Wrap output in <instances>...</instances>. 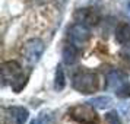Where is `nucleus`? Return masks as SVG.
<instances>
[{"mask_svg":"<svg viewBox=\"0 0 130 124\" xmlns=\"http://www.w3.org/2000/svg\"><path fill=\"white\" fill-rule=\"evenodd\" d=\"M66 86V80H64V72L61 69V66L57 67L56 70V79H54V89L56 91H63Z\"/></svg>","mask_w":130,"mask_h":124,"instance_id":"12","label":"nucleus"},{"mask_svg":"<svg viewBox=\"0 0 130 124\" xmlns=\"http://www.w3.org/2000/svg\"><path fill=\"white\" fill-rule=\"evenodd\" d=\"M44 48L45 47H44L42 40H40V38H32V40L25 42L24 50H22V56L25 57V60H26L28 64L34 66L35 63H38L40 57L42 56Z\"/></svg>","mask_w":130,"mask_h":124,"instance_id":"4","label":"nucleus"},{"mask_svg":"<svg viewBox=\"0 0 130 124\" xmlns=\"http://www.w3.org/2000/svg\"><path fill=\"white\" fill-rule=\"evenodd\" d=\"M117 96L118 98H130V82L123 85L120 89H117Z\"/></svg>","mask_w":130,"mask_h":124,"instance_id":"14","label":"nucleus"},{"mask_svg":"<svg viewBox=\"0 0 130 124\" xmlns=\"http://www.w3.org/2000/svg\"><path fill=\"white\" fill-rule=\"evenodd\" d=\"M91 38V31H89L88 25L77 22L69 29V40L70 44L76 45L77 48H82L83 45H86Z\"/></svg>","mask_w":130,"mask_h":124,"instance_id":"5","label":"nucleus"},{"mask_svg":"<svg viewBox=\"0 0 130 124\" xmlns=\"http://www.w3.org/2000/svg\"><path fill=\"white\" fill-rule=\"evenodd\" d=\"M105 121L107 124H121V120L118 117L117 111H110L105 114Z\"/></svg>","mask_w":130,"mask_h":124,"instance_id":"13","label":"nucleus"},{"mask_svg":"<svg viewBox=\"0 0 130 124\" xmlns=\"http://www.w3.org/2000/svg\"><path fill=\"white\" fill-rule=\"evenodd\" d=\"M120 111L124 114L126 118H130V104H123V105L120 107Z\"/></svg>","mask_w":130,"mask_h":124,"instance_id":"16","label":"nucleus"},{"mask_svg":"<svg viewBox=\"0 0 130 124\" xmlns=\"http://www.w3.org/2000/svg\"><path fill=\"white\" fill-rule=\"evenodd\" d=\"M126 9H127V15H129V18H130V2L127 3V7Z\"/></svg>","mask_w":130,"mask_h":124,"instance_id":"17","label":"nucleus"},{"mask_svg":"<svg viewBox=\"0 0 130 124\" xmlns=\"http://www.w3.org/2000/svg\"><path fill=\"white\" fill-rule=\"evenodd\" d=\"M29 112L24 107H5L0 112V124H25Z\"/></svg>","mask_w":130,"mask_h":124,"instance_id":"2","label":"nucleus"},{"mask_svg":"<svg viewBox=\"0 0 130 124\" xmlns=\"http://www.w3.org/2000/svg\"><path fill=\"white\" fill-rule=\"evenodd\" d=\"M124 73H121L120 70H111L107 75V88L108 89H117V86L123 85L124 80Z\"/></svg>","mask_w":130,"mask_h":124,"instance_id":"9","label":"nucleus"},{"mask_svg":"<svg viewBox=\"0 0 130 124\" xmlns=\"http://www.w3.org/2000/svg\"><path fill=\"white\" fill-rule=\"evenodd\" d=\"M69 114L79 124H96V121H98L96 112L94 111V107L89 105L88 102L82 104V105L73 107Z\"/></svg>","mask_w":130,"mask_h":124,"instance_id":"3","label":"nucleus"},{"mask_svg":"<svg viewBox=\"0 0 130 124\" xmlns=\"http://www.w3.org/2000/svg\"><path fill=\"white\" fill-rule=\"evenodd\" d=\"M72 86L83 95L94 94L100 88V77L96 73L89 70H79L73 75Z\"/></svg>","mask_w":130,"mask_h":124,"instance_id":"1","label":"nucleus"},{"mask_svg":"<svg viewBox=\"0 0 130 124\" xmlns=\"http://www.w3.org/2000/svg\"><path fill=\"white\" fill-rule=\"evenodd\" d=\"M76 21L88 26H92L100 22V13L95 9H80L76 12Z\"/></svg>","mask_w":130,"mask_h":124,"instance_id":"7","label":"nucleus"},{"mask_svg":"<svg viewBox=\"0 0 130 124\" xmlns=\"http://www.w3.org/2000/svg\"><path fill=\"white\" fill-rule=\"evenodd\" d=\"M22 67L18 61L15 60H9V61H5L2 63V77H3V83H10L12 85L16 79L22 76Z\"/></svg>","mask_w":130,"mask_h":124,"instance_id":"6","label":"nucleus"},{"mask_svg":"<svg viewBox=\"0 0 130 124\" xmlns=\"http://www.w3.org/2000/svg\"><path fill=\"white\" fill-rule=\"evenodd\" d=\"M111 98L110 96H96V98H92V99L88 101L89 105H92L94 108H98V110H105L111 105Z\"/></svg>","mask_w":130,"mask_h":124,"instance_id":"11","label":"nucleus"},{"mask_svg":"<svg viewBox=\"0 0 130 124\" xmlns=\"http://www.w3.org/2000/svg\"><path fill=\"white\" fill-rule=\"evenodd\" d=\"M116 41L120 45H130V25L123 24L116 31Z\"/></svg>","mask_w":130,"mask_h":124,"instance_id":"8","label":"nucleus"},{"mask_svg":"<svg viewBox=\"0 0 130 124\" xmlns=\"http://www.w3.org/2000/svg\"><path fill=\"white\" fill-rule=\"evenodd\" d=\"M79 50H80V48H77L76 45H73V44L67 45V47L64 48V51H63V60H64V63L73 64V63L79 59Z\"/></svg>","mask_w":130,"mask_h":124,"instance_id":"10","label":"nucleus"},{"mask_svg":"<svg viewBox=\"0 0 130 124\" xmlns=\"http://www.w3.org/2000/svg\"><path fill=\"white\" fill-rule=\"evenodd\" d=\"M120 56L124 57V59L130 60V45H123L121 51H120Z\"/></svg>","mask_w":130,"mask_h":124,"instance_id":"15","label":"nucleus"}]
</instances>
